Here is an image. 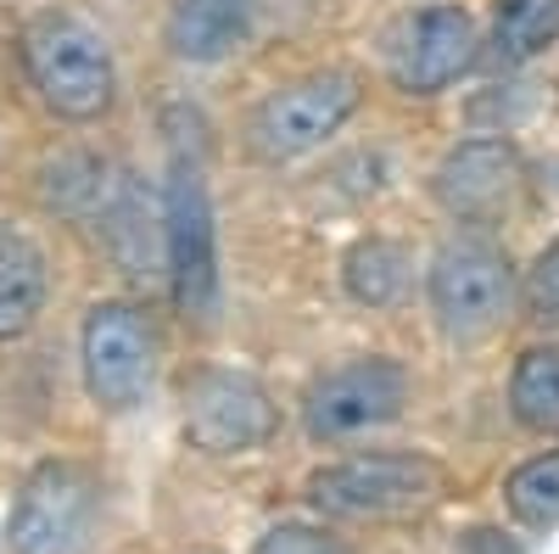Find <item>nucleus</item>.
Here are the masks:
<instances>
[{
  "instance_id": "obj_1",
  "label": "nucleus",
  "mask_w": 559,
  "mask_h": 554,
  "mask_svg": "<svg viewBox=\"0 0 559 554\" xmlns=\"http://www.w3.org/2000/svg\"><path fill=\"white\" fill-rule=\"evenodd\" d=\"M23 73L62 123H96L118 96L107 39L73 12H39L23 28Z\"/></svg>"
},
{
  "instance_id": "obj_6",
  "label": "nucleus",
  "mask_w": 559,
  "mask_h": 554,
  "mask_svg": "<svg viewBox=\"0 0 559 554\" xmlns=\"http://www.w3.org/2000/svg\"><path fill=\"white\" fill-rule=\"evenodd\" d=\"M509 303H515V269H509L503 247L492 241H448L431 263V308L437 326L453 342H476L503 326Z\"/></svg>"
},
{
  "instance_id": "obj_18",
  "label": "nucleus",
  "mask_w": 559,
  "mask_h": 554,
  "mask_svg": "<svg viewBox=\"0 0 559 554\" xmlns=\"http://www.w3.org/2000/svg\"><path fill=\"white\" fill-rule=\"evenodd\" d=\"M252 554H353V549L331 532H319V527H274V532L258 538Z\"/></svg>"
},
{
  "instance_id": "obj_15",
  "label": "nucleus",
  "mask_w": 559,
  "mask_h": 554,
  "mask_svg": "<svg viewBox=\"0 0 559 554\" xmlns=\"http://www.w3.org/2000/svg\"><path fill=\"white\" fill-rule=\"evenodd\" d=\"M509 403H515V421L532 432H559V347H532L515 364V381H509Z\"/></svg>"
},
{
  "instance_id": "obj_14",
  "label": "nucleus",
  "mask_w": 559,
  "mask_h": 554,
  "mask_svg": "<svg viewBox=\"0 0 559 554\" xmlns=\"http://www.w3.org/2000/svg\"><path fill=\"white\" fill-rule=\"evenodd\" d=\"M347 292L364 303V308H392L403 292H408V252L386 236H369L347 252Z\"/></svg>"
},
{
  "instance_id": "obj_2",
  "label": "nucleus",
  "mask_w": 559,
  "mask_h": 554,
  "mask_svg": "<svg viewBox=\"0 0 559 554\" xmlns=\"http://www.w3.org/2000/svg\"><path fill=\"white\" fill-rule=\"evenodd\" d=\"M102 521V482L90 465L45 459L17 487L7 538L17 554H90Z\"/></svg>"
},
{
  "instance_id": "obj_3",
  "label": "nucleus",
  "mask_w": 559,
  "mask_h": 554,
  "mask_svg": "<svg viewBox=\"0 0 559 554\" xmlns=\"http://www.w3.org/2000/svg\"><path fill=\"white\" fill-rule=\"evenodd\" d=\"M163 258L174 274V303L185 319L213 326L218 319V252H213V208L202 163L174 152V174L163 191Z\"/></svg>"
},
{
  "instance_id": "obj_13",
  "label": "nucleus",
  "mask_w": 559,
  "mask_h": 554,
  "mask_svg": "<svg viewBox=\"0 0 559 554\" xmlns=\"http://www.w3.org/2000/svg\"><path fill=\"white\" fill-rule=\"evenodd\" d=\"M247 39V0H174L168 45L185 62H218Z\"/></svg>"
},
{
  "instance_id": "obj_7",
  "label": "nucleus",
  "mask_w": 559,
  "mask_h": 554,
  "mask_svg": "<svg viewBox=\"0 0 559 554\" xmlns=\"http://www.w3.org/2000/svg\"><path fill=\"white\" fill-rule=\"evenodd\" d=\"M79 364H84V392L107 414H129L152 392V369H157L152 319L134 303H96L79 337Z\"/></svg>"
},
{
  "instance_id": "obj_16",
  "label": "nucleus",
  "mask_w": 559,
  "mask_h": 554,
  "mask_svg": "<svg viewBox=\"0 0 559 554\" xmlns=\"http://www.w3.org/2000/svg\"><path fill=\"white\" fill-rule=\"evenodd\" d=\"M559 39V0H498L492 45L503 62H526Z\"/></svg>"
},
{
  "instance_id": "obj_19",
  "label": "nucleus",
  "mask_w": 559,
  "mask_h": 554,
  "mask_svg": "<svg viewBox=\"0 0 559 554\" xmlns=\"http://www.w3.org/2000/svg\"><path fill=\"white\" fill-rule=\"evenodd\" d=\"M526 308H532V319H543V326H559V241L526 274Z\"/></svg>"
},
{
  "instance_id": "obj_12",
  "label": "nucleus",
  "mask_w": 559,
  "mask_h": 554,
  "mask_svg": "<svg viewBox=\"0 0 559 554\" xmlns=\"http://www.w3.org/2000/svg\"><path fill=\"white\" fill-rule=\"evenodd\" d=\"M45 292H51V269L39 241L17 224H0V342H17L34 326Z\"/></svg>"
},
{
  "instance_id": "obj_4",
  "label": "nucleus",
  "mask_w": 559,
  "mask_h": 554,
  "mask_svg": "<svg viewBox=\"0 0 559 554\" xmlns=\"http://www.w3.org/2000/svg\"><path fill=\"white\" fill-rule=\"evenodd\" d=\"M313 504L324 516H347V521H397L437 504L442 471L419 453H364L342 459V465L319 471L308 482Z\"/></svg>"
},
{
  "instance_id": "obj_10",
  "label": "nucleus",
  "mask_w": 559,
  "mask_h": 554,
  "mask_svg": "<svg viewBox=\"0 0 559 554\" xmlns=\"http://www.w3.org/2000/svg\"><path fill=\"white\" fill-rule=\"evenodd\" d=\"M476 62V23L459 7H426L392 51V79L408 96H437Z\"/></svg>"
},
{
  "instance_id": "obj_8",
  "label": "nucleus",
  "mask_w": 559,
  "mask_h": 554,
  "mask_svg": "<svg viewBox=\"0 0 559 554\" xmlns=\"http://www.w3.org/2000/svg\"><path fill=\"white\" fill-rule=\"evenodd\" d=\"M408 403V369L397 358H353L336 364L308 387L302 414H308V432L319 443H342L358 432H376L392 426Z\"/></svg>"
},
{
  "instance_id": "obj_5",
  "label": "nucleus",
  "mask_w": 559,
  "mask_h": 554,
  "mask_svg": "<svg viewBox=\"0 0 559 554\" xmlns=\"http://www.w3.org/2000/svg\"><path fill=\"white\" fill-rule=\"evenodd\" d=\"M353 107H358V79L353 73H342V68L308 73L286 90H274V96L252 113L247 146L263 163H292V157L331 141V134L353 118Z\"/></svg>"
},
{
  "instance_id": "obj_9",
  "label": "nucleus",
  "mask_w": 559,
  "mask_h": 554,
  "mask_svg": "<svg viewBox=\"0 0 559 554\" xmlns=\"http://www.w3.org/2000/svg\"><path fill=\"white\" fill-rule=\"evenodd\" d=\"M179 398H185V443L202 453H252L280 432L274 398L241 369H197Z\"/></svg>"
},
{
  "instance_id": "obj_17",
  "label": "nucleus",
  "mask_w": 559,
  "mask_h": 554,
  "mask_svg": "<svg viewBox=\"0 0 559 554\" xmlns=\"http://www.w3.org/2000/svg\"><path fill=\"white\" fill-rule=\"evenodd\" d=\"M503 498H509V516H515V521L559 527V448L526 459V465L503 482Z\"/></svg>"
},
{
  "instance_id": "obj_11",
  "label": "nucleus",
  "mask_w": 559,
  "mask_h": 554,
  "mask_svg": "<svg viewBox=\"0 0 559 554\" xmlns=\"http://www.w3.org/2000/svg\"><path fill=\"white\" fill-rule=\"evenodd\" d=\"M521 179V157L509 141H464L437 168V202L453 219H492Z\"/></svg>"
}]
</instances>
